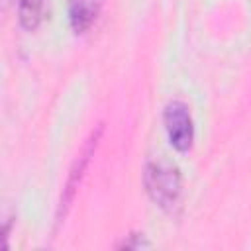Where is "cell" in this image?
I'll list each match as a JSON object with an SVG mask.
<instances>
[{
  "label": "cell",
  "mask_w": 251,
  "mask_h": 251,
  "mask_svg": "<svg viewBox=\"0 0 251 251\" xmlns=\"http://www.w3.org/2000/svg\"><path fill=\"white\" fill-rule=\"evenodd\" d=\"M143 186L147 196L165 214L176 216L182 204V176L180 171L165 159H149L143 169Z\"/></svg>",
  "instance_id": "obj_1"
},
{
  "label": "cell",
  "mask_w": 251,
  "mask_h": 251,
  "mask_svg": "<svg viewBox=\"0 0 251 251\" xmlns=\"http://www.w3.org/2000/svg\"><path fill=\"white\" fill-rule=\"evenodd\" d=\"M100 133H102V127H98L96 131L90 133V137L84 141L80 153L76 155V159H75V163H73V167H71V171H69V176H67V182H65V188H63L61 200H59L57 224L63 222V218L67 216V212H69V208H71V204H73V200H75L76 188H78V184H80V180H82V176H84V171H86V167H88V163H90V157L94 155L96 145H98V141H100Z\"/></svg>",
  "instance_id": "obj_3"
},
{
  "label": "cell",
  "mask_w": 251,
  "mask_h": 251,
  "mask_svg": "<svg viewBox=\"0 0 251 251\" xmlns=\"http://www.w3.org/2000/svg\"><path fill=\"white\" fill-rule=\"evenodd\" d=\"M145 247H151V241H147L143 233H131L118 245V249H145Z\"/></svg>",
  "instance_id": "obj_6"
},
{
  "label": "cell",
  "mask_w": 251,
  "mask_h": 251,
  "mask_svg": "<svg viewBox=\"0 0 251 251\" xmlns=\"http://www.w3.org/2000/svg\"><path fill=\"white\" fill-rule=\"evenodd\" d=\"M49 0H18V22L25 31H35L47 14Z\"/></svg>",
  "instance_id": "obj_5"
},
{
  "label": "cell",
  "mask_w": 251,
  "mask_h": 251,
  "mask_svg": "<svg viewBox=\"0 0 251 251\" xmlns=\"http://www.w3.org/2000/svg\"><path fill=\"white\" fill-rule=\"evenodd\" d=\"M102 8V0H69V24L71 29L80 35L92 27Z\"/></svg>",
  "instance_id": "obj_4"
},
{
  "label": "cell",
  "mask_w": 251,
  "mask_h": 251,
  "mask_svg": "<svg viewBox=\"0 0 251 251\" xmlns=\"http://www.w3.org/2000/svg\"><path fill=\"white\" fill-rule=\"evenodd\" d=\"M163 124L169 137V143L175 151L186 153L192 149L194 143V122L190 116V108L180 102L173 100L163 110Z\"/></svg>",
  "instance_id": "obj_2"
}]
</instances>
